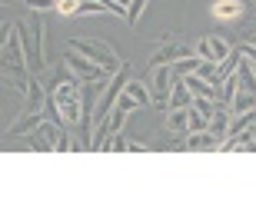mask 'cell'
<instances>
[{"label":"cell","instance_id":"1","mask_svg":"<svg viewBox=\"0 0 256 199\" xmlns=\"http://www.w3.org/2000/svg\"><path fill=\"white\" fill-rule=\"evenodd\" d=\"M50 96L57 100V110H60V116H64L66 130H70V126H80V120H84V80L74 76V80L60 83Z\"/></svg>","mask_w":256,"mask_h":199},{"label":"cell","instance_id":"2","mask_svg":"<svg viewBox=\"0 0 256 199\" xmlns=\"http://www.w3.org/2000/svg\"><path fill=\"white\" fill-rule=\"evenodd\" d=\"M66 47L76 50V53H84V57H90L94 63H100L106 70V73H116L120 66H124V60L116 57V50L106 43V40H94V37H70L66 40Z\"/></svg>","mask_w":256,"mask_h":199},{"label":"cell","instance_id":"3","mask_svg":"<svg viewBox=\"0 0 256 199\" xmlns=\"http://www.w3.org/2000/svg\"><path fill=\"white\" fill-rule=\"evenodd\" d=\"M180 76L173 73V63H150V93L156 110H170V90Z\"/></svg>","mask_w":256,"mask_h":199},{"label":"cell","instance_id":"4","mask_svg":"<svg viewBox=\"0 0 256 199\" xmlns=\"http://www.w3.org/2000/svg\"><path fill=\"white\" fill-rule=\"evenodd\" d=\"M66 136V126L54 123V120H44L37 130L30 133V150H40V153H57L60 140Z\"/></svg>","mask_w":256,"mask_h":199},{"label":"cell","instance_id":"5","mask_svg":"<svg viewBox=\"0 0 256 199\" xmlns=\"http://www.w3.org/2000/svg\"><path fill=\"white\" fill-rule=\"evenodd\" d=\"M156 43H160V47H156V53H153L150 63H176V60L196 57V47H186V43H180L173 33H163Z\"/></svg>","mask_w":256,"mask_h":199},{"label":"cell","instance_id":"6","mask_svg":"<svg viewBox=\"0 0 256 199\" xmlns=\"http://www.w3.org/2000/svg\"><path fill=\"white\" fill-rule=\"evenodd\" d=\"M64 63L74 70L76 80H100V76H114V73H106L100 63H94L90 57H84V53H76V50H70V47H66V53H64Z\"/></svg>","mask_w":256,"mask_h":199},{"label":"cell","instance_id":"7","mask_svg":"<svg viewBox=\"0 0 256 199\" xmlns=\"http://www.w3.org/2000/svg\"><path fill=\"white\" fill-rule=\"evenodd\" d=\"M246 7H250V0H216L213 3V17L223 20V23H240L246 17Z\"/></svg>","mask_w":256,"mask_h":199},{"label":"cell","instance_id":"8","mask_svg":"<svg viewBox=\"0 0 256 199\" xmlns=\"http://www.w3.org/2000/svg\"><path fill=\"white\" fill-rule=\"evenodd\" d=\"M40 123H44V113H24V110H20L17 120L7 126V136H10V140H17V136H30Z\"/></svg>","mask_w":256,"mask_h":199},{"label":"cell","instance_id":"9","mask_svg":"<svg viewBox=\"0 0 256 199\" xmlns=\"http://www.w3.org/2000/svg\"><path fill=\"white\" fill-rule=\"evenodd\" d=\"M186 146H190L193 153H220V136L213 130L186 133Z\"/></svg>","mask_w":256,"mask_h":199},{"label":"cell","instance_id":"10","mask_svg":"<svg viewBox=\"0 0 256 199\" xmlns=\"http://www.w3.org/2000/svg\"><path fill=\"white\" fill-rule=\"evenodd\" d=\"M230 123H233V106L226 103H216V110H213V116H210V130L216 133L220 140H226V130Z\"/></svg>","mask_w":256,"mask_h":199},{"label":"cell","instance_id":"11","mask_svg":"<svg viewBox=\"0 0 256 199\" xmlns=\"http://www.w3.org/2000/svg\"><path fill=\"white\" fill-rule=\"evenodd\" d=\"M124 93L130 96V100H133L136 106H143V110H146V106H153V93H150V86H143L140 80H133V76H130V83L124 86Z\"/></svg>","mask_w":256,"mask_h":199},{"label":"cell","instance_id":"12","mask_svg":"<svg viewBox=\"0 0 256 199\" xmlns=\"http://www.w3.org/2000/svg\"><path fill=\"white\" fill-rule=\"evenodd\" d=\"M166 130L186 136V133H190V106H186V110H170V113H166Z\"/></svg>","mask_w":256,"mask_h":199},{"label":"cell","instance_id":"13","mask_svg":"<svg viewBox=\"0 0 256 199\" xmlns=\"http://www.w3.org/2000/svg\"><path fill=\"white\" fill-rule=\"evenodd\" d=\"M186 106H193V93L183 80H176L170 90V110H186Z\"/></svg>","mask_w":256,"mask_h":199},{"label":"cell","instance_id":"14","mask_svg":"<svg viewBox=\"0 0 256 199\" xmlns=\"http://www.w3.org/2000/svg\"><path fill=\"white\" fill-rule=\"evenodd\" d=\"M236 93H240V80H236V73H233V76H226V80H223V83L216 86V103H226V106H233Z\"/></svg>","mask_w":256,"mask_h":199},{"label":"cell","instance_id":"15","mask_svg":"<svg viewBox=\"0 0 256 199\" xmlns=\"http://www.w3.org/2000/svg\"><path fill=\"white\" fill-rule=\"evenodd\" d=\"M200 130H210V113L190 106V133H200Z\"/></svg>","mask_w":256,"mask_h":199},{"label":"cell","instance_id":"16","mask_svg":"<svg viewBox=\"0 0 256 199\" xmlns=\"http://www.w3.org/2000/svg\"><path fill=\"white\" fill-rule=\"evenodd\" d=\"M200 63H203V60H200V57H186V60H176V63H173V73H176V76L196 73V70H200Z\"/></svg>","mask_w":256,"mask_h":199},{"label":"cell","instance_id":"17","mask_svg":"<svg viewBox=\"0 0 256 199\" xmlns=\"http://www.w3.org/2000/svg\"><path fill=\"white\" fill-rule=\"evenodd\" d=\"M124 123H126V110L114 106V110H110V116H106V130H110V133H120V130H124Z\"/></svg>","mask_w":256,"mask_h":199},{"label":"cell","instance_id":"18","mask_svg":"<svg viewBox=\"0 0 256 199\" xmlns=\"http://www.w3.org/2000/svg\"><path fill=\"white\" fill-rule=\"evenodd\" d=\"M210 47H213V57H216V63H220L223 57H230V50H233V47L226 43V40L216 37V33H210Z\"/></svg>","mask_w":256,"mask_h":199},{"label":"cell","instance_id":"19","mask_svg":"<svg viewBox=\"0 0 256 199\" xmlns=\"http://www.w3.org/2000/svg\"><path fill=\"white\" fill-rule=\"evenodd\" d=\"M80 3L84 0H57V13L60 17H80Z\"/></svg>","mask_w":256,"mask_h":199},{"label":"cell","instance_id":"20","mask_svg":"<svg viewBox=\"0 0 256 199\" xmlns=\"http://www.w3.org/2000/svg\"><path fill=\"white\" fill-rule=\"evenodd\" d=\"M146 3H150V0H130V7H126V23H136Z\"/></svg>","mask_w":256,"mask_h":199},{"label":"cell","instance_id":"21","mask_svg":"<svg viewBox=\"0 0 256 199\" xmlns=\"http://www.w3.org/2000/svg\"><path fill=\"white\" fill-rule=\"evenodd\" d=\"M130 150V140L124 133H110V153H126Z\"/></svg>","mask_w":256,"mask_h":199},{"label":"cell","instance_id":"22","mask_svg":"<svg viewBox=\"0 0 256 199\" xmlns=\"http://www.w3.org/2000/svg\"><path fill=\"white\" fill-rule=\"evenodd\" d=\"M196 57L200 60H213V63H216V57H213V47H210V37H203L196 43Z\"/></svg>","mask_w":256,"mask_h":199},{"label":"cell","instance_id":"23","mask_svg":"<svg viewBox=\"0 0 256 199\" xmlns=\"http://www.w3.org/2000/svg\"><path fill=\"white\" fill-rule=\"evenodd\" d=\"M27 7L34 13H44V10H57V0H27Z\"/></svg>","mask_w":256,"mask_h":199},{"label":"cell","instance_id":"24","mask_svg":"<svg viewBox=\"0 0 256 199\" xmlns=\"http://www.w3.org/2000/svg\"><path fill=\"white\" fill-rule=\"evenodd\" d=\"M240 53H243V60H246V63L256 70V43H243V47H240Z\"/></svg>","mask_w":256,"mask_h":199},{"label":"cell","instance_id":"25","mask_svg":"<svg viewBox=\"0 0 256 199\" xmlns=\"http://www.w3.org/2000/svg\"><path fill=\"white\" fill-rule=\"evenodd\" d=\"M170 150H173V153H183V150H190V146H186V140H173Z\"/></svg>","mask_w":256,"mask_h":199},{"label":"cell","instance_id":"26","mask_svg":"<svg viewBox=\"0 0 256 199\" xmlns=\"http://www.w3.org/2000/svg\"><path fill=\"white\" fill-rule=\"evenodd\" d=\"M253 136H256V126H253Z\"/></svg>","mask_w":256,"mask_h":199}]
</instances>
